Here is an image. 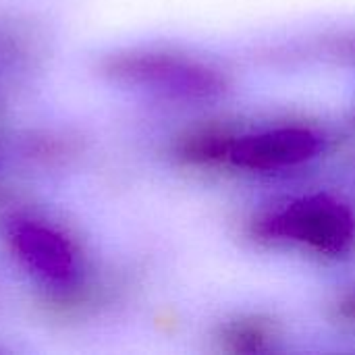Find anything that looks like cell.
<instances>
[{
  "mask_svg": "<svg viewBox=\"0 0 355 355\" xmlns=\"http://www.w3.org/2000/svg\"><path fill=\"white\" fill-rule=\"evenodd\" d=\"M260 241L300 250L320 260H339L355 250V212L329 193L300 196L256 223Z\"/></svg>",
  "mask_w": 355,
  "mask_h": 355,
  "instance_id": "1",
  "label": "cell"
},
{
  "mask_svg": "<svg viewBox=\"0 0 355 355\" xmlns=\"http://www.w3.org/2000/svg\"><path fill=\"white\" fill-rule=\"evenodd\" d=\"M324 150V135L308 123H272L235 131L225 166L248 175H279L302 168Z\"/></svg>",
  "mask_w": 355,
  "mask_h": 355,
  "instance_id": "2",
  "label": "cell"
},
{
  "mask_svg": "<svg viewBox=\"0 0 355 355\" xmlns=\"http://www.w3.org/2000/svg\"><path fill=\"white\" fill-rule=\"evenodd\" d=\"M125 75L137 83L185 100H216L229 89V75L218 64L175 50L139 52L129 58Z\"/></svg>",
  "mask_w": 355,
  "mask_h": 355,
  "instance_id": "3",
  "label": "cell"
},
{
  "mask_svg": "<svg viewBox=\"0 0 355 355\" xmlns=\"http://www.w3.org/2000/svg\"><path fill=\"white\" fill-rule=\"evenodd\" d=\"M216 341L220 349L231 354H262L277 347L281 329L262 314H241L220 324Z\"/></svg>",
  "mask_w": 355,
  "mask_h": 355,
  "instance_id": "4",
  "label": "cell"
},
{
  "mask_svg": "<svg viewBox=\"0 0 355 355\" xmlns=\"http://www.w3.org/2000/svg\"><path fill=\"white\" fill-rule=\"evenodd\" d=\"M320 52L324 54L322 58H327V60H333L337 64L355 69V31L339 33L335 37H327L322 42Z\"/></svg>",
  "mask_w": 355,
  "mask_h": 355,
  "instance_id": "5",
  "label": "cell"
},
{
  "mask_svg": "<svg viewBox=\"0 0 355 355\" xmlns=\"http://www.w3.org/2000/svg\"><path fill=\"white\" fill-rule=\"evenodd\" d=\"M335 312H337V320L347 324V327H354L355 329V289L343 293L337 304H335Z\"/></svg>",
  "mask_w": 355,
  "mask_h": 355,
  "instance_id": "6",
  "label": "cell"
},
{
  "mask_svg": "<svg viewBox=\"0 0 355 355\" xmlns=\"http://www.w3.org/2000/svg\"><path fill=\"white\" fill-rule=\"evenodd\" d=\"M352 121H354V125H355V108H354V116H352Z\"/></svg>",
  "mask_w": 355,
  "mask_h": 355,
  "instance_id": "7",
  "label": "cell"
}]
</instances>
